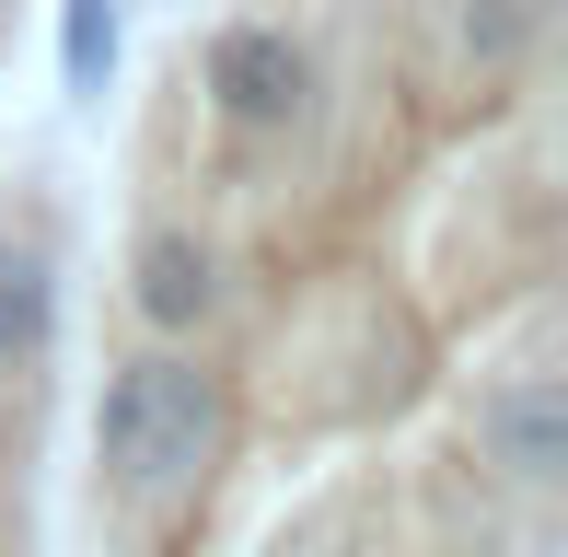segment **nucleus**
I'll list each match as a JSON object with an SVG mask.
<instances>
[{"label": "nucleus", "mask_w": 568, "mask_h": 557, "mask_svg": "<svg viewBox=\"0 0 568 557\" xmlns=\"http://www.w3.org/2000/svg\"><path fill=\"white\" fill-rule=\"evenodd\" d=\"M302 93L232 129L163 59L82 557H557V0H291Z\"/></svg>", "instance_id": "f257e3e1"}, {"label": "nucleus", "mask_w": 568, "mask_h": 557, "mask_svg": "<svg viewBox=\"0 0 568 557\" xmlns=\"http://www.w3.org/2000/svg\"><path fill=\"white\" fill-rule=\"evenodd\" d=\"M12 12V0H0ZM12 233V221H0ZM36 429H47V395L36 384H0V557H23V465H36Z\"/></svg>", "instance_id": "f03ea898"}]
</instances>
